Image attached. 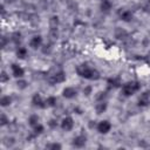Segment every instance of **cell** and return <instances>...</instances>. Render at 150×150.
Here are the masks:
<instances>
[{"label":"cell","mask_w":150,"mask_h":150,"mask_svg":"<svg viewBox=\"0 0 150 150\" xmlns=\"http://www.w3.org/2000/svg\"><path fill=\"white\" fill-rule=\"evenodd\" d=\"M76 73L81 77H84V79H88V80H98L100 79V73L96 69L88 67L87 64L77 66L76 67Z\"/></svg>","instance_id":"obj_1"},{"label":"cell","mask_w":150,"mask_h":150,"mask_svg":"<svg viewBox=\"0 0 150 150\" xmlns=\"http://www.w3.org/2000/svg\"><path fill=\"white\" fill-rule=\"evenodd\" d=\"M139 88H141V86H139L138 82H135V81L134 82H128L122 87V94L124 96H130V95L135 94L137 90H139Z\"/></svg>","instance_id":"obj_2"},{"label":"cell","mask_w":150,"mask_h":150,"mask_svg":"<svg viewBox=\"0 0 150 150\" xmlns=\"http://www.w3.org/2000/svg\"><path fill=\"white\" fill-rule=\"evenodd\" d=\"M47 80H48V82H49L50 84L61 83V82H63V81L66 80V74H64L62 70H59V71H56V73L49 75Z\"/></svg>","instance_id":"obj_3"},{"label":"cell","mask_w":150,"mask_h":150,"mask_svg":"<svg viewBox=\"0 0 150 150\" xmlns=\"http://www.w3.org/2000/svg\"><path fill=\"white\" fill-rule=\"evenodd\" d=\"M73 127H74V122H73V118H71V117H64V118L62 120V122H61V128H62L63 130L69 131V130L73 129Z\"/></svg>","instance_id":"obj_4"},{"label":"cell","mask_w":150,"mask_h":150,"mask_svg":"<svg viewBox=\"0 0 150 150\" xmlns=\"http://www.w3.org/2000/svg\"><path fill=\"white\" fill-rule=\"evenodd\" d=\"M32 103H33L34 107H38V108H45V107L47 105L46 102L42 100V97H41L39 94H35V95L33 96V98H32Z\"/></svg>","instance_id":"obj_5"},{"label":"cell","mask_w":150,"mask_h":150,"mask_svg":"<svg viewBox=\"0 0 150 150\" xmlns=\"http://www.w3.org/2000/svg\"><path fill=\"white\" fill-rule=\"evenodd\" d=\"M111 128V124L109 123V121H102L98 123L97 125V130L100 134H107Z\"/></svg>","instance_id":"obj_6"},{"label":"cell","mask_w":150,"mask_h":150,"mask_svg":"<svg viewBox=\"0 0 150 150\" xmlns=\"http://www.w3.org/2000/svg\"><path fill=\"white\" fill-rule=\"evenodd\" d=\"M86 142H87V137H86L84 135H80V136H77V137L74 138L73 145H74L75 148H82V146H84Z\"/></svg>","instance_id":"obj_7"},{"label":"cell","mask_w":150,"mask_h":150,"mask_svg":"<svg viewBox=\"0 0 150 150\" xmlns=\"http://www.w3.org/2000/svg\"><path fill=\"white\" fill-rule=\"evenodd\" d=\"M76 94H77L76 89L73 88V87H67V88H64L63 91H62V95H63L66 98H73V97L76 96Z\"/></svg>","instance_id":"obj_8"},{"label":"cell","mask_w":150,"mask_h":150,"mask_svg":"<svg viewBox=\"0 0 150 150\" xmlns=\"http://www.w3.org/2000/svg\"><path fill=\"white\" fill-rule=\"evenodd\" d=\"M149 101H150V94H149V91H145V93L141 94L139 100H138V104L141 107H145V105H148Z\"/></svg>","instance_id":"obj_9"},{"label":"cell","mask_w":150,"mask_h":150,"mask_svg":"<svg viewBox=\"0 0 150 150\" xmlns=\"http://www.w3.org/2000/svg\"><path fill=\"white\" fill-rule=\"evenodd\" d=\"M41 43H42V38H41L40 35H36V36H34V38L30 40L29 46H30L32 48H34V49H38V48L41 46Z\"/></svg>","instance_id":"obj_10"},{"label":"cell","mask_w":150,"mask_h":150,"mask_svg":"<svg viewBox=\"0 0 150 150\" xmlns=\"http://www.w3.org/2000/svg\"><path fill=\"white\" fill-rule=\"evenodd\" d=\"M12 71H13V75L15 77H22L23 76V73H25L23 69L19 64H15V63L12 64Z\"/></svg>","instance_id":"obj_11"},{"label":"cell","mask_w":150,"mask_h":150,"mask_svg":"<svg viewBox=\"0 0 150 150\" xmlns=\"http://www.w3.org/2000/svg\"><path fill=\"white\" fill-rule=\"evenodd\" d=\"M120 18H121V20H123V21H130L131 19H132V13L130 12V11H127V9H122V11H120Z\"/></svg>","instance_id":"obj_12"},{"label":"cell","mask_w":150,"mask_h":150,"mask_svg":"<svg viewBox=\"0 0 150 150\" xmlns=\"http://www.w3.org/2000/svg\"><path fill=\"white\" fill-rule=\"evenodd\" d=\"M115 36H116L117 39H120V40H123V39H125V38L128 36V33H127L124 29H122V28H116V30H115Z\"/></svg>","instance_id":"obj_13"},{"label":"cell","mask_w":150,"mask_h":150,"mask_svg":"<svg viewBox=\"0 0 150 150\" xmlns=\"http://www.w3.org/2000/svg\"><path fill=\"white\" fill-rule=\"evenodd\" d=\"M95 109H96V112H97V114H102V112L107 109V103H105L104 101H100V102L96 104Z\"/></svg>","instance_id":"obj_14"},{"label":"cell","mask_w":150,"mask_h":150,"mask_svg":"<svg viewBox=\"0 0 150 150\" xmlns=\"http://www.w3.org/2000/svg\"><path fill=\"white\" fill-rule=\"evenodd\" d=\"M101 9L103 12H109L111 9V2L109 0H102V2H101Z\"/></svg>","instance_id":"obj_15"},{"label":"cell","mask_w":150,"mask_h":150,"mask_svg":"<svg viewBox=\"0 0 150 150\" xmlns=\"http://www.w3.org/2000/svg\"><path fill=\"white\" fill-rule=\"evenodd\" d=\"M16 54H18V57H20V59H25V57L27 56V49H26L25 47H20V48L18 49Z\"/></svg>","instance_id":"obj_16"},{"label":"cell","mask_w":150,"mask_h":150,"mask_svg":"<svg viewBox=\"0 0 150 150\" xmlns=\"http://www.w3.org/2000/svg\"><path fill=\"white\" fill-rule=\"evenodd\" d=\"M29 125H32L33 128L35 127V125H38L39 124V117L36 116V115H32L30 117H29Z\"/></svg>","instance_id":"obj_17"},{"label":"cell","mask_w":150,"mask_h":150,"mask_svg":"<svg viewBox=\"0 0 150 150\" xmlns=\"http://www.w3.org/2000/svg\"><path fill=\"white\" fill-rule=\"evenodd\" d=\"M46 104H47V107H55L56 105V97H54V96L48 97L46 100Z\"/></svg>","instance_id":"obj_18"},{"label":"cell","mask_w":150,"mask_h":150,"mask_svg":"<svg viewBox=\"0 0 150 150\" xmlns=\"http://www.w3.org/2000/svg\"><path fill=\"white\" fill-rule=\"evenodd\" d=\"M11 97L9 96H4V97H1V100H0V103H1V105L2 107H7V105H9L11 104Z\"/></svg>","instance_id":"obj_19"},{"label":"cell","mask_w":150,"mask_h":150,"mask_svg":"<svg viewBox=\"0 0 150 150\" xmlns=\"http://www.w3.org/2000/svg\"><path fill=\"white\" fill-rule=\"evenodd\" d=\"M49 25H50V27H57V25H59V18L57 16H52L50 20H49Z\"/></svg>","instance_id":"obj_20"},{"label":"cell","mask_w":150,"mask_h":150,"mask_svg":"<svg viewBox=\"0 0 150 150\" xmlns=\"http://www.w3.org/2000/svg\"><path fill=\"white\" fill-rule=\"evenodd\" d=\"M12 40H13L15 43H19V42L21 41V34H20V33H18V32H16V33H14V34L12 35Z\"/></svg>","instance_id":"obj_21"},{"label":"cell","mask_w":150,"mask_h":150,"mask_svg":"<svg viewBox=\"0 0 150 150\" xmlns=\"http://www.w3.org/2000/svg\"><path fill=\"white\" fill-rule=\"evenodd\" d=\"M42 131H43V127H42L41 124H38V125L34 127V134H35V135H39V134H41Z\"/></svg>","instance_id":"obj_22"},{"label":"cell","mask_w":150,"mask_h":150,"mask_svg":"<svg viewBox=\"0 0 150 150\" xmlns=\"http://www.w3.org/2000/svg\"><path fill=\"white\" fill-rule=\"evenodd\" d=\"M47 149H53V150H56V149H61V145L59 143H53V144H48L46 146Z\"/></svg>","instance_id":"obj_23"},{"label":"cell","mask_w":150,"mask_h":150,"mask_svg":"<svg viewBox=\"0 0 150 150\" xmlns=\"http://www.w3.org/2000/svg\"><path fill=\"white\" fill-rule=\"evenodd\" d=\"M18 87L21 89H25L27 87V82L26 81H18Z\"/></svg>","instance_id":"obj_24"},{"label":"cell","mask_w":150,"mask_h":150,"mask_svg":"<svg viewBox=\"0 0 150 150\" xmlns=\"http://www.w3.org/2000/svg\"><path fill=\"white\" fill-rule=\"evenodd\" d=\"M8 79H9V77L7 76L6 71H4V70H2V71H1V82H6Z\"/></svg>","instance_id":"obj_25"},{"label":"cell","mask_w":150,"mask_h":150,"mask_svg":"<svg viewBox=\"0 0 150 150\" xmlns=\"http://www.w3.org/2000/svg\"><path fill=\"white\" fill-rule=\"evenodd\" d=\"M1 125H5V124H7L8 123V120H7V117L5 116V114H1Z\"/></svg>","instance_id":"obj_26"},{"label":"cell","mask_w":150,"mask_h":150,"mask_svg":"<svg viewBox=\"0 0 150 150\" xmlns=\"http://www.w3.org/2000/svg\"><path fill=\"white\" fill-rule=\"evenodd\" d=\"M43 47H45V48L42 49V52H43L45 54H46V53H50V46H49V45H45Z\"/></svg>","instance_id":"obj_27"},{"label":"cell","mask_w":150,"mask_h":150,"mask_svg":"<svg viewBox=\"0 0 150 150\" xmlns=\"http://www.w3.org/2000/svg\"><path fill=\"white\" fill-rule=\"evenodd\" d=\"M90 91H91V88H90V87H87L86 89H83V93H84L86 95H89V94H90Z\"/></svg>","instance_id":"obj_28"},{"label":"cell","mask_w":150,"mask_h":150,"mask_svg":"<svg viewBox=\"0 0 150 150\" xmlns=\"http://www.w3.org/2000/svg\"><path fill=\"white\" fill-rule=\"evenodd\" d=\"M49 125H50L52 128H55V127H56V122H55V120H52V121L49 122Z\"/></svg>","instance_id":"obj_29"},{"label":"cell","mask_w":150,"mask_h":150,"mask_svg":"<svg viewBox=\"0 0 150 150\" xmlns=\"http://www.w3.org/2000/svg\"><path fill=\"white\" fill-rule=\"evenodd\" d=\"M6 43H7V40H6V38H5V36H2V47H5V46H6Z\"/></svg>","instance_id":"obj_30"}]
</instances>
